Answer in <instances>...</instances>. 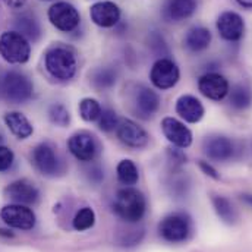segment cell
<instances>
[{"label":"cell","instance_id":"obj_1","mask_svg":"<svg viewBox=\"0 0 252 252\" xmlns=\"http://www.w3.org/2000/svg\"><path fill=\"white\" fill-rule=\"evenodd\" d=\"M113 211L119 219L129 224L138 223L147 211V199L141 190L125 187L119 189L115 195Z\"/></svg>","mask_w":252,"mask_h":252},{"label":"cell","instance_id":"obj_2","mask_svg":"<svg viewBox=\"0 0 252 252\" xmlns=\"http://www.w3.org/2000/svg\"><path fill=\"white\" fill-rule=\"evenodd\" d=\"M46 69L47 72L59 79V81H69L75 76L78 69V61L75 52L67 46H55L46 53Z\"/></svg>","mask_w":252,"mask_h":252},{"label":"cell","instance_id":"obj_3","mask_svg":"<svg viewBox=\"0 0 252 252\" xmlns=\"http://www.w3.org/2000/svg\"><path fill=\"white\" fill-rule=\"evenodd\" d=\"M1 93L10 103L21 104L32 97L34 84L25 73L19 70H9L1 79Z\"/></svg>","mask_w":252,"mask_h":252},{"label":"cell","instance_id":"obj_4","mask_svg":"<svg viewBox=\"0 0 252 252\" xmlns=\"http://www.w3.org/2000/svg\"><path fill=\"white\" fill-rule=\"evenodd\" d=\"M30 55V41L18 31H6L0 35V56L7 63L22 64L28 62Z\"/></svg>","mask_w":252,"mask_h":252},{"label":"cell","instance_id":"obj_5","mask_svg":"<svg viewBox=\"0 0 252 252\" xmlns=\"http://www.w3.org/2000/svg\"><path fill=\"white\" fill-rule=\"evenodd\" d=\"M192 232V220L185 213H170L158 223L160 236L170 244L185 242Z\"/></svg>","mask_w":252,"mask_h":252},{"label":"cell","instance_id":"obj_6","mask_svg":"<svg viewBox=\"0 0 252 252\" xmlns=\"http://www.w3.org/2000/svg\"><path fill=\"white\" fill-rule=\"evenodd\" d=\"M181 78V70L178 64L172 59L160 58L157 59L150 70V79L153 85L158 90H170L173 88Z\"/></svg>","mask_w":252,"mask_h":252},{"label":"cell","instance_id":"obj_7","mask_svg":"<svg viewBox=\"0 0 252 252\" xmlns=\"http://www.w3.org/2000/svg\"><path fill=\"white\" fill-rule=\"evenodd\" d=\"M0 219L13 229L31 230L37 223L35 213L24 204H7L0 210Z\"/></svg>","mask_w":252,"mask_h":252},{"label":"cell","instance_id":"obj_8","mask_svg":"<svg viewBox=\"0 0 252 252\" xmlns=\"http://www.w3.org/2000/svg\"><path fill=\"white\" fill-rule=\"evenodd\" d=\"M32 164L44 176H58L63 172L62 161L49 142L37 145L32 151Z\"/></svg>","mask_w":252,"mask_h":252},{"label":"cell","instance_id":"obj_9","mask_svg":"<svg viewBox=\"0 0 252 252\" xmlns=\"http://www.w3.org/2000/svg\"><path fill=\"white\" fill-rule=\"evenodd\" d=\"M49 21L62 32H70L78 28L81 16L78 9L67 1H58L49 9Z\"/></svg>","mask_w":252,"mask_h":252},{"label":"cell","instance_id":"obj_10","mask_svg":"<svg viewBox=\"0 0 252 252\" xmlns=\"http://www.w3.org/2000/svg\"><path fill=\"white\" fill-rule=\"evenodd\" d=\"M67 148L79 161H93L98 153V144L94 135L85 130L75 132L67 141Z\"/></svg>","mask_w":252,"mask_h":252},{"label":"cell","instance_id":"obj_11","mask_svg":"<svg viewBox=\"0 0 252 252\" xmlns=\"http://www.w3.org/2000/svg\"><path fill=\"white\" fill-rule=\"evenodd\" d=\"M160 106H161L160 95L154 90H151V88H148L145 85H139L135 90L133 110L139 118H142V119L153 118L158 112Z\"/></svg>","mask_w":252,"mask_h":252},{"label":"cell","instance_id":"obj_12","mask_svg":"<svg viewBox=\"0 0 252 252\" xmlns=\"http://www.w3.org/2000/svg\"><path fill=\"white\" fill-rule=\"evenodd\" d=\"M198 90L204 97L214 101H220L229 94L230 85L223 75L210 72V73H204L198 79Z\"/></svg>","mask_w":252,"mask_h":252},{"label":"cell","instance_id":"obj_13","mask_svg":"<svg viewBox=\"0 0 252 252\" xmlns=\"http://www.w3.org/2000/svg\"><path fill=\"white\" fill-rule=\"evenodd\" d=\"M204 153L210 160L229 161L235 157L236 147L230 138L223 136V135H216L204 141Z\"/></svg>","mask_w":252,"mask_h":252},{"label":"cell","instance_id":"obj_14","mask_svg":"<svg viewBox=\"0 0 252 252\" xmlns=\"http://www.w3.org/2000/svg\"><path fill=\"white\" fill-rule=\"evenodd\" d=\"M116 133H118L119 141L130 148H144L150 139L147 130L130 119L119 121V125L116 127Z\"/></svg>","mask_w":252,"mask_h":252},{"label":"cell","instance_id":"obj_15","mask_svg":"<svg viewBox=\"0 0 252 252\" xmlns=\"http://www.w3.org/2000/svg\"><path fill=\"white\" fill-rule=\"evenodd\" d=\"M217 31L226 41H239L245 32V22L236 12H223L217 19Z\"/></svg>","mask_w":252,"mask_h":252},{"label":"cell","instance_id":"obj_16","mask_svg":"<svg viewBox=\"0 0 252 252\" xmlns=\"http://www.w3.org/2000/svg\"><path fill=\"white\" fill-rule=\"evenodd\" d=\"M4 195L15 204L34 205L40 199V190L28 179H18L4 189Z\"/></svg>","mask_w":252,"mask_h":252},{"label":"cell","instance_id":"obj_17","mask_svg":"<svg viewBox=\"0 0 252 252\" xmlns=\"http://www.w3.org/2000/svg\"><path fill=\"white\" fill-rule=\"evenodd\" d=\"M161 130L164 136L167 138V141L176 148H188L192 144L193 136H192L190 129L175 118H170V116L164 118L161 121Z\"/></svg>","mask_w":252,"mask_h":252},{"label":"cell","instance_id":"obj_18","mask_svg":"<svg viewBox=\"0 0 252 252\" xmlns=\"http://www.w3.org/2000/svg\"><path fill=\"white\" fill-rule=\"evenodd\" d=\"M91 21L101 28H112L121 21V9L113 1H98L90 9Z\"/></svg>","mask_w":252,"mask_h":252},{"label":"cell","instance_id":"obj_19","mask_svg":"<svg viewBox=\"0 0 252 252\" xmlns=\"http://www.w3.org/2000/svg\"><path fill=\"white\" fill-rule=\"evenodd\" d=\"M176 113L188 124H198L202 118H204V113H205V109L202 106V103L193 97V95H181L178 100H176Z\"/></svg>","mask_w":252,"mask_h":252},{"label":"cell","instance_id":"obj_20","mask_svg":"<svg viewBox=\"0 0 252 252\" xmlns=\"http://www.w3.org/2000/svg\"><path fill=\"white\" fill-rule=\"evenodd\" d=\"M196 10V0H166L163 15L167 21L181 22L188 19Z\"/></svg>","mask_w":252,"mask_h":252},{"label":"cell","instance_id":"obj_21","mask_svg":"<svg viewBox=\"0 0 252 252\" xmlns=\"http://www.w3.org/2000/svg\"><path fill=\"white\" fill-rule=\"evenodd\" d=\"M3 121H4L6 126L9 127V130L12 132V135L16 136L18 139H27L34 132V127L31 125V122L21 112H7L3 116Z\"/></svg>","mask_w":252,"mask_h":252},{"label":"cell","instance_id":"obj_22","mask_svg":"<svg viewBox=\"0 0 252 252\" xmlns=\"http://www.w3.org/2000/svg\"><path fill=\"white\" fill-rule=\"evenodd\" d=\"M184 43H185V47L193 53L202 52L211 43V32H210V30H207L204 27H193L187 32Z\"/></svg>","mask_w":252,"mask_h":252},{"label":"cell","instance_id":"obj_23","mask_svg":"<svg viewBox=\"0 0 252 252\" xmlns=\"http://www.w3.org/2000/svg\"><path fill=\"white\" fill-rule=\"evenodd\" d=\"M15 28L19 34H22L25 38L37 41L41 35V28L37 21V18L31 13H22L16 16L15 19Z\"/></svg>","mask_w":252,"mask_h":252},{"label":"cell","instance_id":"obj_24","mask_svg":"<svg viewBox=\"0 0 252 252\" xmlns=\"http://www.w3.org/2000/svg\"><path fill=\"white\" fill-rule=\"evenodd\" d=\"M230 106L235 110H245L252 104V90L245 84H238L229 91Z\"/></svg>","mask_w":252,"mask_h":252},{"label":"cell","instance_id":"obj_25","mask_svg":"<svg viewBox=\"0 0 252 252\" xmlns=\"http://www.w3.org/2000/svg\"><path fill=\"white\" fill-rule=\"evenodd\" d=\"M213 207L217 213V216L227 224H233L238 220V213L233 207V204L221 195L213 196Z\"/></svg>","mask_w":252,"mask_h":252},{"label":"cell","instance_id":"obj_26","mask_svg":"<svg viewBox=\"0 0 252 252\" xmlns=\"http://www.w3.org/2000/svg\"><path fill=\"white\" fill-rule=\"evenodd\" d=\"M118 72L113 67H98L91 73V82L97 90H107L116 84Z\"/></svg>","mask_w":252,"mask_h":252},{"label":"cell","instance_id":"obj_27","mask_svg":"<svg viewBox=\"0 0 252 252\" xmlns=\"http://www.w3.org/2000/svg\"><path fill=\"white\" fill-rule=\"evenodd\" d=\"M116 175H118V179L122 185L125 187H132L138 182L139 179V173H138V167L136 164L129 160L125 158L122 161H119L118 167H116Z\"/></svg>","mask_w":252,"mask_h":252},{"label":"cell","instance_id":"obj_28","mask_svg":"<svg viewBox=\"0 0 252 252\" xmlns=\"http://www.w3.org/2000/svg\"><path fill=\"white\" fill-rule=\"evenodd\" d=\"M101 112H103L101 104H100L95 98L87 97V98H82L81 103H79V116H81L82 121H85V122L98 121Z\"/></svg>","mask_w":252,"mask_h":252},{"label":"cell","instance_id":"obj_29","mask_svg":"<svg viewBox=\"0 0 252 252\" xmlns=\"http://www.w3.org/2000/svg\"><path fill=\"white\" fill-rule=\"evenodd\" d=\"M94 224H95V213H94V210L90 208V207L81 208V210L75 214V217H73V220H72V226H73V229L78 230V232L88 230V229H91Z\"/></svg>","mask_w":252,"mask_h":252},{"label":"cell","instance_id":"obj_30","mask_svg":"<svg viewBox=\"0 0 252 252\" xmlns=\"http://www.w3.org/2000/svg\"><path fill=\"white\" fill-rule=\"evenodd\" d=\"M49 118L52 121V124L64 127L69 125L70 122V113L69 110L63 106V104H53L49 109Z\"/></svg>","mask_w":252,"mask_h":252},{"label":"cell","instance_id":"obj_31","mask_svg":"<svg viewBox=\"0 0 252 252\" xmlns=\"http://www.w3.org/2000/svg\"><path fill=\"white\" fill-rule=\"evenodd\" d=\"M119 125L118 113L113 109H104L98 118V127L104 132H112Z\"/></svg>","mask_w":252,"mask_h":252},{"label":"cell","instance_id":"obj_32","mask_svg":"<svg viewBox=\"0 0 252 252\" xmlns=\"http://www.w3.org/2000/svg\"><path fill=\"white\" fill-rule=\"evenodd\" d=\"M15 161V154L9 147L0 145V172H6L12 167Z\"/></svg>","mask_w":252,"mask_h":252},{"label":"cell","instance_id":"obj_33","mask_svg":"<svg viewBox=\"0 0 252 252\" xmlns=\"http://www.w3.org/2000/svg\"><path fill=\"white\" fill-rule=\"evenodd\" d=\"M88 178L91 182L94 184H100L103 179H104V172L101 170L100 166H93L90 170H88Z\"/></svg>","mask_w":252,"mask_h":252},{"label":"cell","instance_id":"obj_34","mask_svg":"<svg viewBox=\"0 0 252 252\" xmlns=\"http://www.w3.org/2000/svg\"><path fill=\"white\" fill-rule=\"evenodd\" d=\"M199 169L202 170L204 175H207V176H210V178H213V179H219V178H220L219 172H217L208 161L201 160V161H199Z\"/></svg>","mask_w":252,"mask_h":252},{"label":"cell","instance_id":"obj_35","mask_svg":"<svg viewBox=\"0 0 252 252\" xmlns=\"http://www.w3.org/2000/svg\"><path fill=\"white\" fill-rule=\"evenodd\" d=\"M169 157H170V161L175 163V164H184L187 161V156L181 151V150H169Z\"/></svg>","mask_w":252,"mask_h":252},{"label":"cell","instance_id":"obj_36","mask_svg":"<svg viewBox=\"0 0 252 252\" xmlns=\"http://www.w3.org/2000/svg\"><path fill=\"white\" fill-rule=\"evenodd\" d=\"M3 1H4L6 6H9L12 9H21L27 3V0H3Z\"/></svg>","mask_w":252,"mask_h":252},{"label":"cell","instance_id":"obj_37","mask_svg":"<svg viewBox=\"0 0 252 252\" xmlns=\"http://www.w3.org/2000/svg\"><path fill=\"white\" fill-rule=\"evenodd\" d=\"M236 1L245 9H252V0H236Z\"/></svg>","mask_w":252,"mask_h":252},{"label":"cell","instance_id":"obj_38","mask_svg":"<svg viewBox=\"0 0 252 252\" xmlns=\"http://www.w3.org/2000/svg\"><path fill=\"white\" fill-rule=\"evenodd\" d=\"M241 198H242V201H245L247 204H250V205L252 207V195H248V193H245V195H242Z\"/></svg>","mask_w":252,"mask_h":252},{"label":"cell","instance_id":"obj_39","mask_svg":"<svg viewBox=\"0 0 252 252\" xmlns=\"http://www.w3.org/2000/svg\"><path fill=\"white\" fill-rule=\"evenodd\" d=\"M0 235H1V236H4V238H13V233H12V232L3 230V229H0Z\"/></svg>","mask_w":252,"mask_h":252},{"label":"cell","instance_id":"obj_40","mask_svg":"<svg viewBox=\"0 0 252 252\" xmlns=\"http://www.w3.org/2000/svg\"><path fill=\"white\" fill-rule=\"evenodd\" d=\"M0 91H1V82H0Z\"/></svg>","mask_w":252,"mask_h":252}]
</instances>
